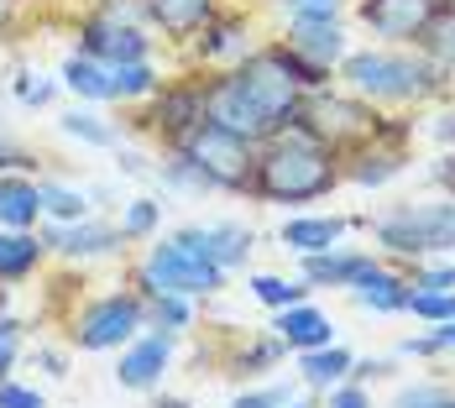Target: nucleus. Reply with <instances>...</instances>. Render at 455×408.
I'll return each mask as SVG.
<instances>
[{
  "label": "nucleus",
  "mask_w": 455,
  "mask_h": 408,
  "mask_svg": "<svg viewBox=\"0 0 455 408\" xmlns=\"http://www.w3.org/2000/svg\"><path fill=\"white\" fill-rule=\"evenodd\" d=\"M340 179H346L340 173V152H330V147H319V141H309L299 132H277L257 152L251 194L273 199V204H309V199H324Z\"/></svg>",
  "instance_id": "1"
},
{
  "label": "nucleus",
  "mask_w": 455,
  "mask_h": 408,
  "mask_svg": "<svg viewBox=\"0 0 455 408\" xmlns=\"http://www.w3.org/2000/svg\"><path fill=\"white\" fill-rule=\"evenodd\" d=\"M340 79L351 84L356 100H377V105H409L424 100L445 74L429 58H403V52H351L340 63Z\"/></svg>",
  "instance_id": "2"
},
{
  "label": "nucleus",
  "mask_w": 455,
  "mask_h": 408,
  "mask_svg": "<svg viewBox=\"0 0 455 408\" xmlns=\"http://www.w3.org/2000/svg\"><path fill=\"white\" fill-rule=\"evenodd\" d=\"M288 132L309 136L319 147H330V152H356L366 141H377L382 132V116H371L356 94H304V105L293 110V121H288Z\"/></svg>",
  "instance_id": "3"
},
{
  "label": "nucleus",
  "mask_w": 455,
  "mask_h": 408,
  "mask_svg": "<svg viewBox=\"0 0 455 408\" xmlns=\"http://www.w3.org/2000/svg\"><path fill=\"white\" fill-rule=\"evenodd\" d=\"M183 163H194L210 188H226V194H251V179H257V147L241 141L235 132H220L215 121H199L194 132H183L173 141Z\"/></svg>",
  "instance_id": "4"
},
{
  "label": "nucleus",
  "mask_w": 455,
  "mask_h": 408,
  "mask_svg": "<svg viewBox=\"0 0 455 408\" xmlns=\"http://www.w3.org/2000/svg\"><path fill=\"white\" fill-rule=\"evenodd\" d=\"M371 230L393 257H435L455 246V204H403L377 215Z\"/></svg>",
  "instance_id": "5"
},
{
  "label": "nucleus",
  "mask_w": 455,
  "mask_h": 408,
  "mask_svg": "<svg viewBox=\"0 0 455 408\" xmlns=\"http://www.w3.org/2000/svg\"><path fill=\"white\" fill-rule=\"evenodd\" d=\"M137 283H141L147 299H157V293H179V299H188V293H220L226 288V268L194 257L179 241H168V246H152L147 252Z\"/></svg>",
  "instance_id": "6"
},
{
  "label": "nucleus",
  "mask_w": 455,
  "mask_h": 408,
  "mask_svg": "<svg viewBox=\"0 0 455 408\" xmlns=\"http://www.w3.org/2000/svg\"><path fill=\"white\" fill-rule=\"evenodd\" d=\"M235 79H241V90L251 94L267 116L277 121V132L293 121V110L304 105V84L288 74V58H283V43L277 47H262V52H251V58H241V68H230Z\"/></svg>",
  "instance_id": "7"
},
{
  "label": "nucleus",
  "mask_w": 455,
  "mask_h": 408,
  "mask_svg": "<svg viewBox=\"0 0 455 408\" xmlns=\"http://www.w3.org/2000/svg\"><path fill=\"white\" fill-rule=\"evenodd\" d=\"M147 330V299L141 293H105L74 319V346L79 351H116Z\"/></svg>",
  "instance_id": "8"
},
{
  "label": "nucleus",
  "mask_w": 455,
  "mask_h": 408,
  "mask_svg": "<svg viewBox=\"0 0 455 408\" xmlns=\"http://www.w3.org/2000/svg\"><path fill=\"white\" fill-rule=\"evenodd\" d=\"M204 121H215L220 132H235L241 141H251V147H262V141H273L277 136V121L251 100V94L241 90L235 74L204 79Z\"/></svg>",
  "instance_id": "9"
},
{
  "label": "nucleus",
  "mask_w": 455,
  "mask_h": 408,
  "mask_svg": "<svg viewBox=\"0 0 455 408\" xmlns=\"http://www.w3.org/2000/svg\"><path fill=\"white\" fill-rule=\"evenodd\" d=\"M440 5L445 0H362V21L387 43H413L440 16Z\"/></svg>",
  "instance_id": "10"
},
{
  "label": "nucleus",
  "mask_w": 455,
  "mask_h": 408,
  "mask_svg": "<svg viewBox=\"0 0 455 408\" xmlns=\"http://www.w3.org/2000/svg\"><path fill=\"white\" fill-rule=\"evenodd\" d=\"M84 58L121 68V63H147V37L137 21H116V16H94L84 21Z\"/></svg>",
  "instance_id": "11"
},
{
  "label": "nucleus",
  "mask_w": 455,
  "mask_h": 408,
  "mask_svg": "<svg viewBox=\"0 0 455 408\" xmlns=\"http://www.w3.org/2000/svg\"><path fill=\"white\" fill-rule=\"evenodd\" d=\"M173 335H179V330H152V335L132 340V346L121 351L116 382L132 388V393H152L157 377H163V366H168V356H173Z\"/></svg>",
  "instance_id": "12"
},
{
  "label": "nucleus",
  "mask_w": 455,
  "mask_h": 408,
  "mask_svg": "<svg viewBox=\"0 0 455 408\" xmlns=\"http://www.w3.org/2000/svg\"><path fill=\"white\" fill-rule=\"evenodd\" d=\"M204 121V84H168L163 94H152L147 126L163 132L168 141H179L183 132H194Z\"/></svg>",
  "instance_id": "13"
},
{
  "label": "nucleus",
  "mask_w": 455,
  "mask_h": 408,
  "mask_svg": "<svg viewBox=\"0 0 455 408\" xmlns=\"http://www.w3.org/2000/svg\"><path fill=\"white\" fill-rule=\"evenodd\" d=\"M179 246H188L194 257H204V262H215V268H235V262H246V252H251V230L246 226H188L173 236Z\"/></svg>",
  "instance_id": "14"
},
{
  "label": "nucleus",
  "mask_w": 455,
  "mask_h": 408,
  "mask_svg": "<svg viewBox=\"0 0 455 408\" xmlns=\"http://www.w3.org/2000/svg\"><path fill=\"white\" fill-rule=\"evenodd\" d=\"M351 293H356V304H362V309H377V315H403V309L413 304V277L387 272V268H377V262H371V268L356 277V288H351Z\"/></svg>",
  "instance_id": "15"
},
{
  "label": "nucleus",
  "mask_w": 455,
  "mask_h": 408,
  "mask_svg": "<svg viewBox=\"0 0 455 408\" xmlns=\"http://www.w3.org/2000/svg\"><path fill=\"white\" fill-rule=\"evenodd\" d=\"M43 246L47 252H63V257H100V252H116L121 246V230L116 226H94V220H79V226H43Z\"/></svg>",
  "instance_id": "16"
},
{
  "label": "nucleus",
  "mask_w": 455,
  "mask_h": 408,
  "mask_svg": "<svg viewBox=\"0 0 455 408\" xmlns=\"http://www.w3.org/2000/svg\"><path fill=\"white\" fill-rule=\"evenodd\" d=\"M288 47H293L299 58L319 63V68H330V63H346V37H340L335 16H330V21H309V16H293V27H288Z\"/></svg>",
  "instance_id": "17"
},
{
  "label": "nucleus",
  "mask_w": 455,
  "mask_h": 408,
  "mask_svg": "<svg viewBox=\"0 0 455 408\" xmlns=\"http://www.w3.org/2000/svg\"><path fill=\"white\" fill-rule=\"evenodd\" d=\"M273 330L283 335V346L288 351H324V346H335V324L309 309V304H299V309H277Z\"/></svg>",
  "instance_id": "18"
},
{
  "label": "nucleus",
  "mask_w": 455,
  "mask_h": 408,
  "mask_svg": "<svg viewBox=\"0 0 455 408\" xmlns=\"http://www.w3.org/2000/svg\"><path fill=\"white\" fill-rule=\"evenodd\" d=\"M141 16L157 21L168 37H194L204 21H215V0H141Z\"/></svg>",
  "instance_id": "19"
},
{
  "label": "nucleus",
  "mask_w": 455,
  "mask_h": 408,
  "mask_svg": "<svg viewBox=\"0 0 455 408\" xmlns=\"http://www.w3.org/2000/svg\"><path fill=\"white\" fill-rule=\"evenodd\" d=\"M366 268H371V252H315V257H304V283L309 288H356Z\"/></svg>",
  "instance_id": "20"
},
{
  "label": "nucleus",
  "mask_w": 455,
  "mask_h": 408,
  "mask_svg": "<svg viewBox=\"0 0 455 408\" xmlns=\"http://www.w3.org/2000/svg\"><path fill=\"white\" fill-rule=\"evenodd\" d=\"M43 215V188L21 173H0V226L5 230H32Z\"/></svg>",
  "instance_id": "21"
},
{
  "label": "nucleus",
  "mask_w": 455,
  "mask_h": 408,
  "mask_svg": "<svg viewBox=\"0 0 455 408\" xmlns=\"http://www.w3.org/2000/svg\"><path fill=\"white\" fill-rule=\"evenodd\" d=\"M346 230H351V220H340V215H304V220L283 226V246L299 257H315V252H335V241Z\"/></svg>",
  "instance_id": "22"
},
{
  "label": "nucleus",
  "mask_w": 455,
  "mask_h": 408,
  "mask_svg": "<svg viewBox=\"0 0 455 408\" xmlns=\"http://www.w3.org/2000/svg\"><path fill=\"white\" fill-rule=\"evenodd\" d=\"M43 252H47L43 236L0 226V283H21V277H32L37 262H43Z\"/></svg>",
  "instance_id": "23"
},
{
  "label": "nucleus",
  "mask_w": 455,
  "mask_h": 408,
  "mask_svg": "<svg viewBox=\"0 0 455 408\" xmlns=\"http://www.w3.org/2000/svg\"><path fill=\"white\" fill-rule=\"evenodd\" d=\"M351 351L346 346H324V351H299V377L315 388V393H330V388H340L346 377H351Z\"/></svg>",
  "instance_id": "24"
},
{
  "label": "nucleus",
  "mask_w": 455,
  "mask_h": 408,
  "mask_svg": "<svg viewBox=\"0 0 455 408\" xmlns=\"http://www.w3.org/2000/svg\"><path fill=\"white\" fill-rule=\"evenodd\" d=\"M419 47L440 74H455V5H440V16L419 32Z\"/></svg>",
  "instance_id": "25"
},
{
  "label": "nucleus",
  "mask_w": 455,
  "mask_h": 408,
  "mask_svg": "<svg viewBox=\"0 0 455 408\" xmlns=\"http://www.w3.org/2000/svg\"><path fill=\"white\" fill-rule=\"evenodd\" d=\"M63 84L74 94H84V100H110V68L74 52V58H63Z\"/></svg>",
  "instance_id": "26"
},
{
  "label": "nucleus",
  "mask_w": 455,
  "mask_h": 408,
  "mask_svg": "<svg viewBox=\"0 0 455 408\" xmlns=\"http://www.w3.org/2000/svg\"><path fill=\"white\" fill-rule=\"evenodd\" d=\"M246 27H241V16H220V21H204V37H199V58L204 63H215V58H230V52H241L246 37H241Z\"/></svg>",
  "instance_id": "27"
},
{
  "label": "nucleus",
  "mask_w": 455,
  "mask_h": 408,
  "mask_svg": "<svg viewBox=\"0 0 455 408\" xmlns=\"http://www.w3.org/2000/svg\"><path fill=\"white\" fill-rule=\"evenodd\" d=\"M251 293H257L267 309H299V304L309 299V283H288V277L262 272V277H251Z\"/></svg>",
  "instance_id": "28"
},
{
  "label": "nucleus",
  "mask_w": 455,
  "mask_h": 408,
  "mask_svg": "<svg viewBox=\"0 0 455 408\" xmlns=\"http://www.w3.org/2000/svg\"><path fill=\"white\" fill-rule=\"evenodd\" d=\"M141 94H157L152 63H121V68H110V100H141Z\"/></svg>",
  "instance_id": "29"
},
{
  "label": "nucleus",
  "mask_w": 455,
  "mask_h": 408,
  "mask_svg": "<svg viewBox=\"0 0 455 408\" xmlns=\"http://www.w3.org/2000/svg\"><path fill=\"white\" fill-rule=\"evenodd\" d=\"M43 188V215H52L58 226H79L84 220V194H74V188H63V183H37Z\"/></svg>",
  "instance_id": "30"
},
{
  "label": "nucleus",
  "mask_w": 455,
  "mask_h": 408,
  "mask_svg": "<svg viewBox=\"0 0 455 408\" xmlns=\"http://www.w3.org/2000/svg\"><path fill=\"white\" fill-rule=\"evenodd\" d=\"M188 319H194V309H188V299H179V293L147 299V324H152V330H183Z\"/></svg>",
  "instance_id": "31"
},
{
  "label": "nucleus",
  "mask_w": 455,
  "mask_h": 408,
  "mask_svg": "<svg viewBox=\"0 0 455 408\" xmlns=\"http://www.w3.org/2000/svg\"><path fill=\"white\" fill-rule=\"evenodd\" d=\"M283 351H288V346H283V335H273V340H257V346H246V351L230 362V372H246V377H251V372H267V366L283 362Z\"/></svg>",
  "instance_id": "32"
},
{
  "label": "nucleus",
  "mask_w": 455,
  "mask_h": 408,
  "mask_svg": "<svg viewBox=\"0 0 455 408\" xmlns=\"http://www.w3.org/2000/svg\"><path fill=\"white\" fill-rule=\"evenodd\" d=\"M393 408H455V388H440V382H419V388H403Z\"/></svg>",
  "instance_id": "33"
},
{
  "label": "nucleus",
  "mask_w": 455,
  "mask_h": 408,
  "mask_svg": "<svg viewBox=\"0 0 455 408\" xmlns=\"http://www.w3.org/2000/svg\"><path fill=\"white\" fill-rule=\"evenodd\" d=\"M63 132L79 136V141H90V147H116V132H110L100 116H90V110H74V116H63Z\"/></svg>",
  "instance_id": "34"
},
{
  "label": "nucleus",
  "mask_w": 455,
  "mask_h": 408,
  "mask_svg": "<svg viewBox=\"0 0 455 408\" xmlns=\"http://www.w3.org/2000/svg\"><path fill=\"white\" fill-rule=\"evenodd\" d=\"M157 215H163V204L137 199V204L126 210V220H121V241H147V236L157 230Z\"/></svg>",
  "instance_id": "35"
},
{
  "label": "nucleus",
  "mask_w": 455,
  "mask_h": 408,
  "mask_svg": "<svg viewBox=\"0 0 455 408\" xmlns=\"http://www.w3.org/2000/svg\"><path fill=\"white\" fill-rule=\"evenodd\" d=\"M409 315L429 319V324H451L455 319V293H413Z\"/></svg>",
  "instance_id": "36"
},
{
  "label": "nucleus",
  "mask_w": 455,
  "mask_h": 408,
  "mask_svg": "<svg viewBox=\"0 0 455 408\" xmlns=\"http://www.w3.org/2000/svg\"><path fill=\"white\" fill-rule=\"evenodd\" d=\"M413 293H455V262L419 268V272H413Z\"/></svg>",
  "instance_id": "37"
},
{
  "label": "nucleus",
  "mask_w": 455,
  "mask_h": 408,
  "mask_svg": "<svg viewBox=\"0 0 455 408\" xmlns=\"http://www.w3.org/2000/svg\"><path fill=\"white\" fill-rule=\"evenodd\" d=\"M16 356H21V324H16L11 315H0V382L11 377Z\"/></svg>",
  "instance_id": "38"
},
{
  "label": "nucleus",
  "mask_w": 455,
  "mask_h": 408,
  "mask_svg": "<svg viewBox=\"0 0 455 408\" xmlns=\"http://www.w3.org/2000/svg\"><path fill=\"white\" fill-rule=\"evenodd\" d=\"M283 404H288V388H283V382L251 388V393H235V398H230V408H283Z\"/></svg>",
  "instance_id": "39"
},
{
  "label": "nucleus",
  "mask_w": 455,
  "mask_h": 408,
  "mask_svg": "<svg viewBox=\"0 0 455 408\" xmlns=\"http://www.w3.org/2000/svg\"><path fill=\"white\" fill-rule=\"evenodd\" d=\"M0 408H47V398L37 388H21V382H0Z\"/></svg>",
  "instance_id": "40"
},
{
  "label": "nucleus",
  "mask_w": 455,
  "mask_h": 408,
  "mask_svg": "<svg viewBox=\"0 0 455 408\" xmlns=\"http://www.w3.org/2000/svg\"><path fill=\"white\" fill-rule=\"evenodd\" d=\"M330 408H371V398L356 382H340V388H330Z\"/></svg>",
  "instance_id": "41"
},
{
  "label": "nucleus",
  "mask_w": 455,
  "mask_h": 408,
  "mask_svg": "<svg viewBox=\"0 0 455 408\" xmlns=\"http://www.w3.org/2000/svg\"><path fill=\"white\" fill-rule=\"evenodd\" d=\"M288 5H293V16H309V21H330L340 0H288Z\"/></svg>",
  "instance_id": "42"
},
{
  "label": "nucleus",
  "mask_w": 455,
  "mask_h": 408,
  "mask_svg": "<svg viewBox=\"0 0 455 408\" xmlns=\"http://www.w3.org/2000/svg\"><path fill=\"white\" fill-rule=\"evenodd\" d=\"M37 362L47 366V377H68V356L63 351H37Z\"/></svg>",
  "instance_id": "43"
},
{
  "label": "nucleus",
  "mask_w": 455,
  "mask_h": 408,
  "mask_svg": "<svg viewBox=\"0 0 455 408\" xmlns=\"http://www.w3.org/2000/svg\"><path fill=\"white\" fill-rule=\"evenodd\" d=\"M403 351H409V356H440V346H435V335H419V340H409Z\"/></svg>",
  "instance_id": "44"
},
{
  "label": "nucleus",
  "mask_w": 455,
  "mask_h": 408,
  "mask_svg": "<svg viewBox=\"0 0 455 408\" xmlns=\"http://www.w3.org/2000/svg\"><path fill=\"white\" fill-rule=\"evenodd\" d=\"M435 346H440V351H455V319H451V324H440V330H435Z\"/></svg>",
  "instance_id": "45"
},
{
  "label": "nucleus",
  "mask_w": 455,
  "mask_h": 408,
  "mask_svg": "<svg viewBox=\"0 0 455 408\" xmlns=\"http://www.w3.org/2000/svg\"><path fill=\"white\" fill-rule=\"evenodd\" d=\"M435 136H440V141H455V116H440V126H435Z\"/></svg>",
  "instance_id": "46"
},
{
  "label": "nucleus",
  "mask_w": 455,
  "mask_h": 408,
  "mask_svg": "<svg viewBox=\"0 0 455 408\" xmlns=\"http://www.w3.org/2000/svg\"><path fill=\"white\" fill-rule=\"evenodd\" d=\"M152 408H194V404H188V398H168V393H163V398H152Z\"/></svg>",
  "instance_id": "47"
},
{
  "label": "nucleus",
  "mask_w": 455,
  "mask_h": 408,
  "mask_svg": "<svg viewBox=\"0 0 455 408\" xmlns=\"http://www.w3.org/2000/svg\"><path fill=\"white\" fill-rule=\"evenodd\" d=\"M283 408H319V404H315V398H288Z\"/></svg>",
  "instance_id": "48"
},
{
  "label": "nucleus",
  "mask_w": 455,
  "mask_h": 408,
  "mask_svg": "<svg viewBox=\"0 0 455 408\" xmlns=\"http://www.w3.org/2000/svg\"><path fill=\"white\" fill-rule=\"evenodd\" d=\"M5 21H11V0H0V27H5Z\"/></svg>",
  "instance_id": "49"
},
{
  "label": "nucleus",
  "mask_w": 455,
  "mask_h": 408,
  "mask_svg": "<svg viewBox=\"0 0 455 408\" xmlns=\"http://www.w3.org/2000/svg\"><path fill=\"white\" fill-rule=\"evenodd\" d=\"M445 5H455V0H445Z\"/></svg>",
  "instance_id": "50"
}]
</instances>
